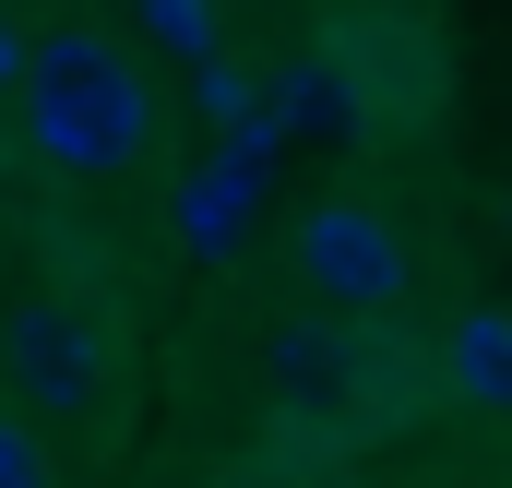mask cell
Masks as SVG:
<instances>
[{
	"label": "cell",
	"mask_w": 512,
	"mask_h": 488,
	"mask_svg": "<svg viewBox=\"0 0 512 488\" xmlns=\"http://www.w3.org/2000/svg\"><path fill=\"white\" fill-rule=\"evenodd\" d=\"M286 262H298L310 310H334V322H393V310L417 298V250H405V227H393L370 191H322V203L298 215Z\"/></svg>",
	"instance_id": "3"
},
{
	"label": "cell",
	"mask_w": 512,
	"mask_h": 488,
	"mask_svg": "<svg viewBox=\"0 0 512 488\" xmlns=\"http://www.w3.org/2000/svg\"><path fill=\"white\" fill-rule=\"evenodd\" d=\"M0 488H48V453H36L12 417H0Z\"/></svg>",
	"instance_id": "11"
},
{
	"label": "cell",
	"mask_w": 512,
	"mask_h": 488,
	"mask_svg": "<svg viewBox=\"0 0 512 488\" xmlns=\"http://www.w3.org/2000/svg\"><path fill=\"white\" fill-rule=\"evenodd\" d=\"M12 108H24V143L60 179H120V167L155 155V84L131 72V48H108L96 24H48L24 48Z\"/></svg>",
	"instance_id": "1"
},
{
	"label": "cell",
	"mask_w": 512,
	"mask_h": 488,
	"mask_svg": "<svg viewBox=\"0 0 512 488\" xmlns=\"http://www.w3.org/2000/svg\"><path fill=\"white\" fill-rule=\"evenodd\" d=\"M179 108H191V120H203L215 143H227V131H239V120L262 108V72H251V60H227V48H215V60L191 72V96H179Z\"/></svg>",
	"instance_id": "9"
},
{
	"label": "cell",
	"mask_w": 512,
	"mask_h": 488,
	"mask_svg": "<svg viewBox=\"0 0 512 488\" xmlns=\"http://www.w3.org/2000/svg\"><path fill=\"white\" fill-rule=\"evenodd\" d=\"M501 227H512V203H501Z\"/></svg>",
	"instance_id": "13"
},
{
	"label": "cell",
	"mask_w": 512,
	"mask_h": 488,
	"mask_svg": "<svg viewBox=\"0 0 512 488\" xmlns=\"http://www.w3.org/2000/svg\"><path fill=\"white\" fill-rule=\"evenodd\" d=\"M0 381H12L36 417H96L108 381H120V346H108V322H96L84 298H24V310L0 322Z\"/></svg>",
	"instance_id": "5"
},
{
	"label": "cell",
	"mask_w": 512,
	"mask_h": 488,
	"mask_svg": "<svg viewBox=\"0 0 512 488\" xmlns=\"http://www.w3.org/2000/svg\"><path fill=\"white\" fill-rule=\"evenodd\" d=\"M441 381H453L465 405L512 417V310H501V298H477V310L441 322Z\"/></svg>",
	"instance_id": "7"
},
{
	"label": "cell",
	"mask_w": 512,
	"mask_h": 488,
	"mask_svg": "<svg viewBox=\"0 0 512 488\" xmlns=\"http://www.w3.org/2000/svg\"><path fill=\"white\" fill-rule=\"evenodd\" d=\"M382 346H370V322H334V310H286L274 334H262V393L298 417V429H358V417H382Z\"/></svg>",
	"instance_id": "4"
},
{
	"label": "cell",
	"mask_w": 512,
	"mask_h": 488,
	"mask_svg": "<svg viewBox=\"0 0 512 488\" xmlns=\"http://www.w3.org/2000/svg\"><path fill=\"white\" fill-rule=\"evenodd\" d=\"M274 84V120H286V143H346L358 131V108H346V84H334V60L322 48H298L286 72H262Z\"/></svg>",
	"instance_id": "8"
},
{
	"label": "cell",
	"mask_w": 512,
	"mask_h": 488,
	"mask_svg": "<svg viewBox=\"0 0 512 488\" xmlns=\"http://www.w3.org/2000/svg\"><path fill=\"white\" fill-rule=\"evenodd\" d=\"M131 12H143V36H155L167 60H191V72L227 48V12H215V0H131Z\"/></svg>",
	"instance_id": "10"
},
{
	"label": "cell",
	"mask_w": 512,
	"mask_h": 488,
	"mask_svg": "<svg viewBox=\"0 0 512 488\" xmlns=\"http://www.w3.org/2000/svg\"><path fill=\"white\" fill-rule=\"evenodd\" d=\"M24 84V36H12V12H0V96Z\"/></svg>",
	"instance_id": "12"
},
{
	"label": "cell",
	"mask_w": 512,
	"mask_h": 488,
	"mask_svg": "<svg viewBox=\"0 0 512 488\" xmlns=\"http://www.w3.org/2000/svg\"><path fill=\"white\" fill-rule=\"evenodd\" d=\"M322 60H334L358 131H417V120H441V96H453V60H441V36L405 0H346L322 24Z\"/></svg>",
	"instance_id": "2"
},
{
	"label": "cell",
	"mask_w": 512,
	"mask_h": 488,
	"mask_svg": "<svg viewBox=\"0 0 512 488\" xmlns=\"http://www.w3.org/2000/svg\"><path fill=\"white\" fill-rule=\"evenodd\" d=\"M262 179L274 167H251V155H203V167H179L167 179V239L191 250V262H239L251 250V227H262Z\"/></svg>",
	"instance_id": "6"
}]
</instances>
